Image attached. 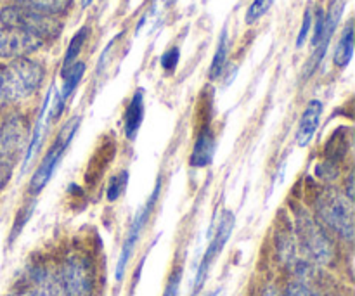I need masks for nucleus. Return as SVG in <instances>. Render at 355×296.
Returning a JSON list of instances; mask_svg holds the SVG:
<instances>
[{
	"instance_id": "f257e3e1",
	"label": "nucleus",
	"mask_w": 355,
	"mask_h": 296,
	"mask_svg": "<svg viewBox=\"0 0 355 296\" xmlns=\"http://www.w3.org/2000/svg\"><path fill=\"white\" fill-rule=\"evenodd\" d=\"M44 80V68L28 58L0 66V104L17 103L37 92Z\"/></svg>"
},
{
	"instance_id": "f03ea898",
	"label": "nucleus",
	"mask_w": 355,
	"mask_h": 296,
	"mask_svg": "<svg viewBox=\"0 0 355 296\" xmlns=\"http://www.w3.org/2000/svg\"><path fill=\"white\" fill-rule=\"evenodd\" d=\"M0 23L3 28L23 31L31 37L40 38L42 42L47 38H55L61 33V21L55 19L51 14L38 12L23 6H9L0 10Z\"/></svg>"
},
{
	"instance_id": "7ed1b4c3",
	"label": "nucleus",
	"mask_w": 355,
	"mask_h": 296,
	"mask_svg": "<svg viewBox=\"0 0 355 296\" xmlns=\"http://www.w3.org/2000/svg\"><path fill=\"white\" fill-rule=\"evenodd\" d=\"M319 218L326 227L350 243L354 239V204L352 200L338 191H326L318 200Z\"/></svg>"
},
{
	"instance_id": "20e7f679",
	"label": "nucleus",
	"mask_w": 355,
	"mask_h": 296,
	"mask_svg": "<svg viewBox=\"0 0 355 296\" xmlns=\"http://www.w3.org/2000/svg\"><path fill=\"white\" fill-rule=\"evenodd\" d=\"M297 234L300 248L319 265H329L335 260V246L324 229L307 211H298Z\"/></svg>"
},
{
	"instance_id": "39448f33",
	"label": "nucleus",
	"mask_w": 355,
	"mask_h": 296,
	"mask_svg": "<svg viewBox=\"0 0 355 296\" xmlns=\"http://www.w3.org/2000/svg\"><path fill=\"white\" fill-rule=\"evenodd\" d=\"M64 296H94L92 263L83 255H71L62 263L59 276Z\"/></svg>"
},
{
	"instance_id": "423d86ee",
	"label": "nucleus",
	"mask_w": 355,
	"mask_h": 296,
	"mask_svg": "<svg viewBox=\"0 0 355 296\" xmlns=\"http://www.w3.org/2000/svg\"><path fill=\"white\" fill-rule=\"evenodd\" d=\"M78 123H80V118H76V116L71 118V120H69L68 123L62 127V130L59 132L54 146L49 149L47 155L44 156V159H42L40 165H38V168L35 170L33 177H31V182H30L31 193L38 194L45 186H47V182L51 180V177H52V173H54L55 166H58L59 159H61L62 153L66 151L69 141H71V137L75 135L76 128H78Z\"/></svg>"
},
{
	"instance_id": "0eeeda50",
	"label": "nucleus",
	"mask_w": 355,
	"mask_h": 296,
	"mask_svg": "<svg viewBox=\"0 0 355 296\" xmlns=\"http://www.w3.org/2000/svg\"><path fill=\"white\" fill-rule=\"evenodd\" d=\"M6 296H64L59 277L44 267H35Z\"/></svg>"
},
{
	"instance_id": "6e6552de",
	"label": "nucleus",
	"mask_w": 355,
	"mask_h": 296,
	"mask_svg": "<svg viewBox=\"0 0 355 296\" xmlns=\"http://www.w3.org/2000/svg\"><path fill=\"white\" fill-rule=\"evenodd\" d=\"M232 229H234V215H232L231 211H225V214L222 215L217 232H215L214 238H211L210 246H208L207 253H205L203 260H201L200 263V269H198V274H196V281H194V295H196L198 291L201 290V286L205 284V279H207L208 276V270H210L211 263L215 262V259L220 255L225 243H227L229 238H231Z\"/></svg>"
},
{
	"instance_id": "1a4fd4ad",
	"label": "nucleus",
	"mask_w": 355,
	"mask_h": 296,
	"mask_svg": "<svg viewBox=\"0 0 355 296\" xmlns=\"http://www.w3.org/2000/svg\"><path fill=\"white\" fill-rule=\"evenodd\" d=\"M158 191H159V184L155 187V191H153V194L149 196L148 203L144 204V207L141 208V210L137 211V215H135L134 222H132L130 225V231H128L127 238H125V243L123 246H121V252H120V259H118V265H116V281H120L121 277H123L125 274V269H127V263L128 260H130L132 253H134V248L135 245H137L139 241V236H141L142 229H144V225L148 224L149 220V215H151L153 211V207H155V201H156V196H158Z\"/></svg>"
},
{
	"instance_id": "9d476101",
	"label": "nucleus",
	"mask_w": 355,
	"mask_h": 296,
	"mask_svg": "<svg viewBox=\"0 0 355 296\" xmlns=\"http://www.w3.org/2000/svg\"><path fill=\"white\" fill-rule=\"evenodd\" d=\"M44 42L37 37L12 30V28H0V58L21 59L38 51Z\"/></svg>"
},
{
	"instance_id": "9b49d317",
	"label": "nucleus",
	"mask_w": 355,
	"mask_h": 296,
	"mask_svg": "<svg viewBox=\"0 0 355 296\" xmlns=\"http://www.w3.org/2000/svg\"><path fill=\"white\" fill-rule=\"evenodd\" d=\"M342 14H343V0H333L331 7H329L328 14H324V28H322V37L319 40L318 47L314 49V58L311 59V64H309V71L315 68L319 62L322 61L324 58L326 51H328V45L331 42L333 33H335L336 26H338L340 19H342Z\"/></svg>"
},
{
	"instance_id": "f8f14e48",
	"label": "nucleus",
	"mask_w": 355,
	"mask_h": 296,
	"mask_svg": "<svg viewBox=\"0 0 355 296\" xmlns=\"http://www.w3.org/2000/svg\"><path fill=\"white\" fill-rule=\"evenodd\" d=\"M322 114V104L321 101L314 99L307 104L304 114L300 118V123H298V132H297V142L300 148L311 144V141L314 139V134L318 132L319 121H321Z\"/></svg>"
},
{
	"instance_id": "ddd939ff",
	"label": "nucleus",
	"mask_w": 355,
	"mask_h": 296,
	"mask_svg": "<svg viewBox=\"0 0 355 296\" xmlns=\"http://www.w3.org/2000/svg\"><path fill=\"white\" fill-rule=\"evenodd\" d=\"M215 153V135L210 128L201 130L200 137H198L196 144H194L193 155L189 158V165L193 168H205L211 163Z\"/></svg>"
},
{
	"instance_id": "4468645a",
	"label": "nucleus",
	"mask_w": 355,
	"mask_h": 296,
	"mask_svg": "<svg viewBox=\"0 0 355 296\" xmlns=\"http://www.w3.org/2000/svg\"><path fill=\"white\" fill-rule=\"evenodd\" d=\"M83 73H85V64H83V62H73L68 68H62V80H64V83H62L61 94L55 97L54 116H59V113H61L62 107H64L66 99H68V97L71 96L73 90L76 89V85H78L80 80H82Z\"/></svg>"
},
{
	"instance_id": "2eb2a0df",
	"label": "nucleus",
	"mask_w": 355,
	"mask_h": 296,
	"mask_svg": "<svg viewBox=\"0 0 355 296\" xmlns=\"http://www.w3.org/2000/svg\"><path fill=\"white\" fill-rule=\"evenodd\" d=\"M142 118H144V97H142V92L139 90V92L134 94L127 107V113H125V134H127L130 141L137 134L139 127L142 123Z\"/></svg>"
},
{
	"instance_id": "dca6fc26",
	"label": "nucleus",
	"mask_w": 355,
	"mask_h": 296,
	"mask_svg": "<svg viewBox=\"0 0 355 296\" xmlns=\"http://www.w3.org/2000/svg\"><path fill=\"white\" fill-rule=\"evenodd\" d=\"M24 137H26V125L19 118H14L3 127L2 134H0V146L3 148V151H14L19 148Z\"/></svg>"
},
{
	"instance_id": "f3484780",
	"label": "nucleus",
	"mask_w": 355,
	"mask_h": 296,
	"mask_svg": "<svg viewBox=\"0 0 355 296\" xmlns=\"http://www.w3.org/2000/svg\"><path fill=\"white\" fill-rule=\"evenodd\" d=\"M17 6L28 7V9L38 10V12L51 14H62L69 9L71 6V0H16Z\"/></svg>"
},
{
	"instance_id": "a211bd4d",
	"label": "nucleus",
	"mask_w": 355,
	"mask_h": 296,
	"mask_svg": "<svg viewBox=\"0 0 355 296\" xmlns=\"http://www.w3.org/2000/svg\"><path fill=\"white\" fill-rule=\"evenodd\" d=\"M354 55V30L352 23L347 24V28L343 30L342 38L338 42V47L335 51V64L338 68H345L350 61H352Z\"/></svg>"
},
{
	"instance_id": "6ab92c4d",
	"label": "nucleus",
	"mask_w": 355,
	"mask_h": 296,
	"mask_svg": "<svg viewBox=\"0 0 355 296\" xmlns=\"http://www.w3.org/2000/svg\"><path fill=\"white\" fill-rule=\"evenodd\" d=\"M227 54H229V35L227 30L222 31L220 40H218L217 52L214 55V61H211L210 66V76L211 78H217V76L222 75L225 68V62H227Z\"/></svg>"
},
{
	"instance_id": "aec40b11",
	"label": "nucleus",
	"mask_w": 355,
	"mask_h": 296,
	"mask_svg": "<svg viewBox=\"0 0 355 296\" xmlns=\"http://www.w3.org/2000/svg\"><path fill=\"white\" fill-rule=\"evenodd\" d=\"M87 31H89V28H82V30L76 31L75 37L71 38V42H69V47H68V51H66V55H64V68L71 66L73 61L78 58L80 51H82V47H83V42H85V38H87Z\"/></svg>"
},
{
	"instance_id": "412c9836",
	"label": "nucleus",
	"mask_w": 355,
	"mask_h": 296,
	"mask_svg": "<svg viewBox=\"0 0 355 296\" xmlns=\"http://www.w3.org/2000/svg\"><path fill=\"white\" fill-rule=\"evenodd\" d=\"M272 2L274 0H253L252 6H250V9H248V12H246V23L253 24L255 21H259L260 17H262L263 14L270 9Z\"/></svg>"
},
{
	"instance_id": "4be33fe9",
	"label": "nucleus",
	"mask_w": 355,
	"mask_h": 296,
	"mask_svg": "<svg viewBox=\"0 0 355 296\" xmlns=\"http://www.w3.org/2000/svg\"><path fill=\"white\" fill-rule=\"evenodd\" d=\"M127 172L120 173V175H116L114 179H111L110 186H107V200L110 201H114L116 198L121 196V193H123L125 186H127Z\"/></svg>"
},
{
	"instance_id": "5701e85b",
	"label": "nucleus",
	"mask_w": 355,
	"mask_h": 296,
	"mask_svg": "<svg viewBox=\"0 0 355 296\" xmlns=\"http://www.w3.org/2000/svg\"><path fill=\"white\" fill-rule=\"evenodd\" d=\"M179 55H180V52L177 47H172L170 51H166L165 54L162 55V59H159L163 69H166V71H172V69H175L177 64H179Z\"/></svg>"
},
{
	"instance_id": "b1692460",
	"label": "nucleus",
	"mask_w": 355,
	"mask_h": 296,
	"mask_svg": "<svg viewBox=\"0 0 355 296\" xmlns=\"http://www.w3.org/2000/svg\"><path fill=\"white\" fill-rule=\"evenodd\" d=\"M284 296H319L314 290L304 283H291L284 291Z\"/></svg>"
},
{
	"instance_id": "393cba45",
	"label": "nucleus",
	"mask_w": 355,
	"mask_h": 296,
	"mask_svg": "<svg viewBox=\"0 0 355 296\" xmlns=\"http://www.w3.org/2000/svg\"><path fill=\"white\" fill-rule=\"evenodd\" d=\"M311 26H312V12H311V9H307L304 14V23H302L300 33H298V37H297V47L298 49H300L302 45L305 44V40H307V35H309V31H311Z\"/></svg>"
},
{
	"instance_id": "a878e982",
	"label": "nucleus",
	"mask_w": 355,
	"mask_h": 296,
	"mask_svg": "<svg viewBox=\"0 0 355 296\" xmlns=\"http://www.w3.org/2000/svg\"><path fill=\"white\" fill-rule=\"evenodd\" d=\"M180 279H182V272H180V269H177L175 272L172 274V277H170V281H168V284H166L165 293H163V296H179Z\"/></svg>"
},
{
	"instance_id": "bb28decb",
	"label": "nucleus",
	"mask_w": 355,
	"mask_h": 296,
	"mask_svg": "<svg viewBox=\"0 0 355 296\" xmlns=\"http://www.w3.org/2000/svg\"><path fill=\"white\" fill-rule=\"evenodd\" d=\"M322 28H324V12L318 10V16H315V24H314V37H312V47H318L319 40L322 37Z\"/></svg>"
},
{
	"instance_id": "cd10ccee",
	"label": "nucleus",
	"mask_w": 355,
	"mask_h": 296,
	"mask_svg": "<svg viewBox=\"0 0 355 296\" xmlns=\"http://www.w3.org/2000/svg\"><path fill=\"white\" fill-rule=\"evenodd\" d=\"M9 177H10V166L7 165V163L0 162V189L6 186L7 180H9Z\"/></svg>"
},
{
	"instance_id": "c85d7f7f",
	"label": "nucleus",
	"mask_w": 355,
	"mask_h": 296,
	"mask_svg": "<svg viewBox=\"0 0 355 296\" xmlns=\"http://www.w3.org/2000/svg\"><path fill=\"white\" fill-rule=\"evenodd\" d=\"M263 296H279V293H277V291L274 290V288H267L266 293H263Z\"/></svg>"
},
{
	"instance_id": "c756f323",
	"label": "nucleus",
	"mask_w": 355,
	"mask_h": 296,
	"mask_svg": "<svg viewBox=\"0 0 355 296\" xmlns=\"http://www.w3.org/2000/svg\"><path fill=\"white\" fill-rule=\"evenodd\" d=\"M90 3H92V0H82V6H83V7L90 6Z\"/></svg>"
},
{
	"instance_id": "7c9ffc66",
	"label": "nucleus",
	"mask_w": 355,
	"mask_h": 296,
	"mask_svg": "<svg viewBox=\"0 0 355 296\" xmlns=\"http://www.w3.org/2000/svg\"><path fill=\"white\" fill-rule=\"evenodd\" d=\"M165 2H166V6H170V3H173L175 0H165Z\"/></svg>"
},
{
	"instance_id": "2f4dec72",
	"label": "nucleus",
	"mask_w": 355,
	"mask_h": 296,
	"mask_svg": "<svg viewBox=\"0 0 355 296\" xmlns=\"http://www.w3.org/2000/svg\"><path fill=\"white\" fill-rule=\"evenodd\" d=\"M217 295H218V293H217V291H215V293H211L210 296H217Z\"/></svg>"
}]
</instances>
